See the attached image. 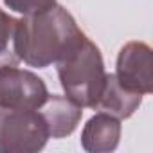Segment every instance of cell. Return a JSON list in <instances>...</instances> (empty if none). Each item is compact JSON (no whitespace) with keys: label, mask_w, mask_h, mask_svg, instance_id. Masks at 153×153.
<instances>
[{"label":"cell","mask_w":153,"mask_h":153,"mask_svg":"<svg viewBox=\"0 0 153 153\" xmlns=\"http://www.w3.org/2000/svg\"><path fill=\"white\" fill-rule=\"evenodd\" d=\"M115 78L130 90L142 96L153 92V51L144 42H128L121 47Z\"/></svg>","instance_id":"cell-5"},{"label":"cell","mask_w":153,"mask_h":153,"mask_svg":"<svg viewBox=\"0 0 153 153\" xmlns=\"http://www.w3.org/2000/svg\"><path fill=\"white\" fill-rule=\"evenodd\" d=\"M42 117L45 119L49 137L52 139H63L74 133L78 128L81 117H83V108L68 99L67 96H47L45 103L38 108Z\"/></svg>","instance_id":"cell-6"},{"label":"cell","mask_w":153,"mask_h":153,"mask_svg":"<svg viewBox=\"0 0 153 153\" xmlns=\"http://www.w3.org/2000/svg\"><path fill=\"white\" fill-rule=\"evenodd\" d=\"M49 96L47 85L31 70L16 65L0 67V108L38 110Z\"/></svg>","instance_id":"cell-4"},{"label":"cell","mask_w":153,"mask_h":153,"mask_svg":"<svg viewBox=\"0 0 153 153\" xmlns=\"http://www.w3.org/2000/svg\"><path fill=\"white\" fill-rule=\"evenodd\" d=\"M47 140L49 130L38 110L0 108V153H36Z\"/></svg>","instance_id":"cell-3"},{"label":"cell","mask_w":153,"mask_h":153,"mask_svg":"<svg viewBox=\"0 0 153 153\" xmlns=\"http://www.w3.org/2000/svg\"><path fill=\"white\" fill-rule=\"evenodd\" d=\"M121 140V119L99 112L92 115L81 131V146L88 153H110Z\"/></svg>","instance_id":"cell-7"},{"label":"cell","mask_w":153,"mask_h":153,"mask_svg":"<svg viewBox=\"0 0 153 153\" xmlns=\"http://www.w3.org/2000/svg\"><path fill=\"white\" fill-rule=\"evenodd\" d=\"M4 4L11 11L29 16V15H36L56 6V0H4Z\"/></svg>","instance_id":"cell-10"},{"label":"cell","mask_w":153,"mask_h":153,"mask_svg":"<svg viewBox=\"0 0 153 153\" xmlns=\"http://www.w3.org/2000/svg\"><path fill=\"white\" fill-rule=\"evenodd\" d=\"M142 94L126 88L119 83L115 74H106V81L103 87V92L99 96V101L96 105V110L106 112L117 119H130L135 110L142 105Z\"/></svg>","instance_id":"cell-8"},{"label":"cell","mask_w":153,"mask_h":153,"mask_svg":"<svg viewBox=\"0 0 153 153\" xmlns=\"http://www.w3.org/2000/svg\"><path fill=\"white\" fill-rule=\"evenodd\" d=\"M56 68L65 96L81 108H96L106 81L99 47L85 36L56 63Z\"/></svg>","instance_id":"cell-2"},{"label":"cell","mask_w":153,"mask_h":153,"mask_svg":"<svg viewBox=\"0 0 153 153\" xmlns=\"http://www.w3.org/2000/svg\"><path fill=\"white\" fill-rule=\"evenodd\" d=\"M85 36L74 16L56 4L18 20L15 49L20 61L34 68H45L58 63Z\"/></svg>","instance_id":"cell-1"},{"label":"cell","mask_w":153,"mask_h":153,"mask_svg":"<svg viewBox=\"0 0 153 153\" xmlns=\"http://www.w3.org/2000/svg\"><path fill=\"white\" fill-rule=\"evenodd\" d=\"M16 29H18V18H13L6 11L0 9V67L16 65L20 61L15 49Z\"/></svg>","instance_id":"cell-9"}]
</instances>
